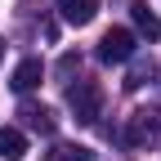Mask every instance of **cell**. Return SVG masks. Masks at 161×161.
I'll return each instance as SVG.
<instances>
[{
	"label": "cell",
	"instance_id": "cell-1",
	"mask_svg": "<svg viewBox=\"0 0 161 161\" xmlns=\"http://www.w3.org/2000/svg\"><path fill=\"white\" fill-rule=\"evenodd\" d=\"M67 108H72V116L80 125H94L103 116V85L90 80V76H80L76 85H67Z\"/></svg>",
	"mask_w": 161,
	"mask_h": 161
},
{
	"label": "cell",
	"instance_id": "cell-2",
	"mask_svg": "<svg viewBox=\"0 0 161 161\" xmlns=\"http://www.w3.org/2000/svg\"><path fill=\"white\" fill-rule=\"evenodd\" d=\"M121 143L125 148H161V108H139L121 130Z\"/></svg>",
	"mask_w": 161,
	"mask_h": 161
},
{
	"label": "cell",
	"instance_id": "cell-3",
	"mask_svg": "<svg viewBox=\"0 0 161 161\" xmlns=\"http://www.w3.org/2000/svg\"><path fill=\"white\" fill-rule=\"evenodd\" d=\"M134 31H125V27H112V31H103V40H98V58L103 63H130L134 58Z\"/></svg>",
	"mask_w": 161,
	"mask_h": 161
},
{
	"label": "cell",
	"instance_id": "cell-4",
	"mask_svg": "<svg viewBox=\"0 0 161 161\" xmlns=\"http://www.w3.org/2000/svg\"><path fill=\"white\" fill-rule=\"evenodd\" d=\"M18 116H23V125L36 130V134H54V130H58V116H54L45 103H23V108H18Z\"/></svg>",
	"mask_w": 161,
	"mask_h": 161
},
{
	"label": "cell",
	"instance_id": "cell-5",
	"mask_svg": "<svg viewBox=\"0 0 161 161\" xmlns=\"http://www.w3.org/2000/svg\"><path fill=\"white\" fill-rule=\"evenodd\" d=\"M58 14H63V23H72V27H85V23H94L98 0H58Z\"/></svg>",
	"mask_w": 161,
	"mask_h": 161
},
{
	"label": "cell",
	"instance_id": "cell-6",
	"mask_svg": "<svg viewBox=\"0 0 161 161\" xmlns=\"http://www.w3.org/2000/svg\"><path fill=\"white\" fill-rule=\"evenodd\" d=\"M40 76H45V63H40V58H23V63L14 67V80H9V85H14L18 94H27V90L40 85Z\"/></svg>",
	"mask_w": 161,
	"mask_h": 161
},
{
	"label": "cell",
	"instance_id": "cell-7",
	"mask_svg": "<svg viewBox=\"0 0 161 161\" xmlns=\"http://www.w3.org/2000/svg\"><path fill=\"white\" fill-rule=\"evenodd\" d=\"M27 157V134L18 125H5L0 130V161H23Z\"/></svg>",
	"mask_w": 161,
	"mask_h": 161
},
{
	"label": "cell",
	"instance_id": "cell-8",
	"mask_svg": "<svg viewBox=\"0 0 161 161\" xmlns=\"http://www.w3.org/2000/svg\"><path fill=\"white\" fill-rule=\"evenodd\" d=\"M130 18H134V27L143 31L148 40H161V18L148 9V0H134V5H130Z\"/></svg>",
	"mask_w": 161,
	"mask_h": 161
},
{
	"label": "cell",
	"instance_id": "cell-9",
	"mask_svg": "<svg viewBox=\"0 0 161 161\" xmlns=\"http://www.w3.org/2000/svg\"><path fill=\"white\" fill-rule=\"evenodd\" d=\"M40 161H94V152H90V148H80V143H54Z\"/></svg>",
	"mask_w": 161,
	"mask_h": 161
},
{
	"label": "cell",
	"instance_id": "cell-10",
	"mask_svg": "<svg viewBox=\"0 0 161 161\" xmlns=\"http://www.w3.org/2000/svg\"><path fill=\"white\" fill-rule=\"evenodd\" d=\"M72 72H80V54H76V49H67L63 58H58V67H54V76H58V80H67Z\"/></svg>",
	"mask_w": 161,
	"mask_h": 161
},
{
	"label": "cell",
	"instance_id": "cell-11",
	"mask_svg": "<svg viewBox=\"0 0 161 161\" xmlns=\"http://www.w3.org/2000/svg\"><path fill=\"white\" fill-rule=\"evenodd\" d=\"M0 58H5V40H0Z\"/></svg>",
	"mask_w": 161,
	"mask_h": 161
}]
</instances>
